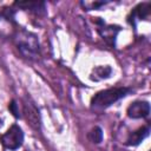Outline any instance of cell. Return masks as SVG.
I'll use <instances>...</instances> for the list:
<instances>
[{"instance_id":"6da1fadb","label":"cell","mask_w":151,"mask_h":151,"mask_svg":"<svg viewBox=\"0 0 151 151\" xmlns=\"http://www.w3.org/2000/svg\"><path fill=\"white\" fill-rule=\"evenodd\" d=\"M13 38L15 46L22 57L29 60H34L38 58L40 45L35 34L26 29H17V32L13 34Z\"/></svg>"},{"instance_id":"7a4b0ae2","label":"cell","mask_w":151,"mask_h":151,"mask_svg":"<svg viewBox=\"0 0 151 151\" xmlns=\"http://www.w3.org/2000/svg\"><path fill=\"white\" fill-rule=\"evenodd\" d=\"M132 92L130 87H112L97 92L91 99V107L93 110H105L116 101L125 98Z\"/></svg>"},{"instance_id":"3957f363","label":"cell","mask_w":151,"mask_h":151,"mask_svg":"<svg viewBox=\"0 0 151 151\" xmlns=\"http://www.w3.org/2000/svg\"><path fill=\"white\" fill-rule=\"evenodd\" d=\"M2 145L11 151L18 150L24 143V132L21 127L17 124H13L2 136H1Z\"/></svg>"},{"instance_id":"277c9868","label":"cell","mask_w":151,"mask_h":151,"mask_svg":"<svg viewBox=\"0 0 151 151\" xmlns=\"http://www.w3.org/2000/svg\"><path fill=\"white\" fill-rule=\"evenodd\" d=\"M96 22H98L100 26L97 28L98 33L100 34V37L110 45V46H114L116 44V38L118 35V33L120 32V27L117 25H105V22L103 20H100V18H96Z\"/></svg>"},{"instance_id":"5b68a950","label":"cell","mask_w":151,"mask_h":151,"mask_svg":"<svg viewBox=\"0 0 151 151\" xmlns=\"http://www.w3.org/2000/svg\"><path fill=\"white\" fill-rule=\"evenodd\" d=\"M126 113L132 119H140L146 118L150 114V104L147 101L137 100L130 104V106L126 110Z\"/></svg>"},{"instance_id":"8992f818","label":"cell","mask_w":151,"mask_h":151,"mask_svg":"<svg viewBox=\"0 0 151 151\" xmlns=\"http://www.w3.org/2000/svg\"><path fill=\"white\" fill-rule=\"evenodd\" d=\"M150 7H151V4L150 2H142V4H138L130 13V15L127 17V22L130 25H132L133 27L137 26V21H140V20H144L149 17L150 14Z\"/></svg>"},{"instance_id":"52a82bcc","label":"cell","mask_w":151,"mask_h":151,"mask_svg":"<svg viewBox=\"0 0 151 151\" xmlns=\"http://www.w3.org/2000/svg\"><path fill=\"white\" fill-rule=\"evenodd\" d=\"M24 113L26 116L27 122L29 123V125L32 127H34V129H39L40 127L39 110L37 109V106L32 101H25L24 103Z\"/></svg>"},{"instance_id":"ba28073f","label":"cell","mask_w":151,"mask_h":151,"mask_svg":"<svg viewBox=\"0 0 151 151\" xmlns=\"http://www.w3.org/2000/svg\"><path fill=\"white\" fill-rule=\"evenodd\" d=\"M14 6H17L21 9L29 11L38 15H42L46 13L45 2H42V1H20V2H14Z\"/></svg>"},{"instance_id":"9c48e42d","label":"cell","mask_w":151,"mask_h":151,"mask_svg":"<svg viewBox=\"0 0 151 151\" xmlns=\"http://www.w3.org/2000/svg\"><path fill=\"white\" fill-rule=\"evenodd\" d=\"M149 133H150L149 126H142L138 130H136V131L130 133V136L127 137L125 144L129 145V146H137L149 136Z\"/></svg>"},{"instance_id":"30bf717a","label":"cell","mask_w":151,"mask_h":151,"mask_svg":"<svg viewBox=\"0 0 151 151\" xmlns=\"http://www.w3.org/2000/svg\"><path fill=\"white\" fill-rule=\"evenodd\" d=\"M111 73H112V68L109 65H105V66H96L92 70V73H91L90 79L91 80H94V81H99V80L110 78L111 77Z\"/></svg>"},{"instance_id":"8fae6325","label":"cell","mask_w":151,"mask_h":151,"mask_svg":"<svg viewBox=\"0 0 151 151\" xmlns=\"http://www.w3.org/2000/svg\"><path fill=\"white\" fill-rule=\"evenodd\" d=\"M88 138L91 139L92 143L99 144L103 140V130L99 126H94L90 132H88Z\"/></svg>"},{"instance_id":"7c38bea8","label":"cell","mask_w":151,"mask_h":151,"mask_svg":"<svg viewBox=\"0 0 151 151\" xmlns=\"http://www.w3.org/2000/svg\"><path fill=\"white\" fill-rule=\"evenodd\" d=\"M8 110H9V112H11L15 118H20L19 107H18V104H17V101H15L14 99L8 103Z\"/></svg>"},{"instance_id":"4fadbf2b","label":"cell","mask_w":151,"mask_h":151,"mask_svg":"<svg viewBox=\"0 0 151 151\" xmlns=\"http://www.w3.org/2000/svg\"><path fill=\"white\" fill-rule=\"evenodd\" d=\"M107 2H105V1H101V2H81V5L87 9V11H91V9H98V8H100L101 6H104V5H106Z\"/></svg>"}]
</instances>
